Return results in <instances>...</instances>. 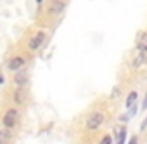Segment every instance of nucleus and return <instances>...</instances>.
<instances>
[{"instance_id": "f257e3e1", "label": "nucleus", "mask_w": 147, "mask_h": 144, "mask_svg": "<svg viewBox=\"0 0 147 144\" xmlns=\"http://www.w3.org/2000/svg\"><path fill=\"white\" fill-rule=\"evenodd\" d=\"M102 123H104V115H102L100 111H95V113H92V115L87 118V128H88V130H95V128H99Z\"/></svg>"}, {"instance_id": "f03ea898", "label": "nucleus", "mask_w": 147, "mask_h": 144, "mask_svg": "<svg viewBox=\"0 0 147 144\" xmlns=\"http://www.w3.org/2000/svg\"><path fill=\"white\" fill-rule=\"evenodd\" d=\"M18 120H19V113H18V109H9V111L4 115L2 123H4L5 128H12V127L18 123Z\"/></svg>"}, {"instance_id": "7ed1b4c3", "label": "nucleus", "mask_w": 147, "mask_h": 144, "mask_svg": "<svg viewBox=\"0 0 147 144\" xmlns=\"http://www.w3.org/2000/svg\"><path fill=\"white\" fill-rule=\"evenodd\" d=\"M43 40H45V33H43V31H38V33L30 40V43H28L30 50H36V49H40V45L43 43Z\"/></svg>"}, {"instance_id": "20e7f679", "label": "nucleus", "mask_w": 147, "mask_h": 144, "mask_svg": "<svg viewBox=\"0 0 147 144\" xmlns=\"http://www.w3.org/2000/svg\"><path fill=\"white\" fill-rule=\"evenodd\" d=\"M24 64H26V59H24L23 56H14V57L9 61V69H12V71H19Z\"/></svg>"}, {"instance_id": "39448f33", "label": "nucleus", "mask_w": 147, "mask_h": 144, "mask_svg": "<svg viewBox=\"0 0 147 144\" xmlns=\"http://www.w3.org/2000/svg\"><path fill=\"white\" fill-rule=\"evenodd\" d=\"M64 9H66V4L62 2V0H52V2L49 4V12L50 14H61Z\"/></svg>"}, {"instance_id": "423d86ee", "label": "nucleus", "mask_w": 147, "mask_h": 144, "mask_svg": "<svg viewBox=\"0 0 147 144\" xmlns=\"http://www.w3.org/2000/svg\"><path fill=\"white\" fill-rule=\"evenodd\" d=\"M114 135H116V144H125V141H126V127L118 125L114 128Z\"/></svg>"}, {"instance_id": "0eeeda50", "label": "nucleus", "mask_w": 147, "mask_h": 144, "mask_svg": "<svg viewBox=\"0 0 147 144\" xmlns=\"http://www.w3.org/2000/svg\"><path fill=\"white\" fill-rule=\"evenodd\" d=\"M137 49L140 50V52H147V33L145 31H142V33H138V38H137Z\"/></svg>"}, {"instance_id": "6e6552de", "label": "nucleus", "mask_w": 147, "mask_h": 144, "mask_svg": "<svg viewBox=\"0 0 147 144\" xmlns=\"http://www.w3.org/2000/svg\"><path fill=\"white\" fill-rule=\"evenodd\" d=\"M26 78H28V75L24 73V71H19V73L16 75V78H14V82H16V85L23 87V85L26 84Z\"/></svg>"}, {"instance_id": "1a4fd4ad", "label": "nucleus", "mask_w": 147, "mask_h": 144, "mask_svg": "<svg viewBox=\"0 0 147 144\" xmlns=\"http://www.w3.org/2000/svg\"><path fill=\"white\" fill-rule=\"evenodd\" d=\"M137 97H138V94H137L135 90H133V92H130V94H128V97H126V108H130V109H131V108L135 106Z\"/></svg>"}, {"instance_id": "9d476101", "label": "nucleus", "mask_w": 147, "mask_h": 144, "mask_svg": "<svg viewBox=\"0 0 147 144\" xmlns=\"http://www.w3.org/2000/svg\"><path fill=\"white\" fill-rule=\"evenodd\" d=\"M9 139H11V132H9V128L0 130V144H7Z\"/></svg>"}, {"instance_id": "9b49d317", "label": "nucleus", "mask_w": 147, "mask_h": 144, "mask_svg": "<svg viewBox=\"0 0 147 144\" xmlns=\"http://www.w3.org/2000/svg\"><path fill=\"white\" fill-rule=\"evenodd\" d=\"M144 62H145V54H144V52H138V56H137V57H135V61H133V66H135V68H138V66H140V64H144Z\"/></svg>"}, {"instance_id": "f8f14e48", "label": "nucleus", "mask_w": 147, "mask_h": 144, "mask_svg": "<svg viewBox=\"0 0 147 144\" xmlns=\"http://www.w3.org/2000/svg\"><path fill=\"white\" fill-rule=\"evenodd\" d=\"M14 101L18 103V104H21L23 103V90L19 89V90H16V94H14Z\"/></svg>"}, {"instance_id": "ddd939ff", "label": "nucleus", "mask_w": 147, "mask_h": 144, "mask_svg": "<svg viewBox=\"0 0 147 144\" xmlns=\"http://www.w3.org/2000/svg\"><path fill=\"white\" fill-rule=\"evenodd\" d=\"M100 144H113L111 135H104V137H102V141H100Z\"/></svg>"}, {"instance_id": "4468645a", "label": "nucleus", "mask_w": 147, "mask_h": 144, "mask_svg": "<svg viewBox=\"0 0 147 144\" xmlns=\"http://www.w3.org/2000/svg\"><path fill=\"white\" fill-rule=\"evenodd\" d=\"M142 109H147V94H145V97L142 101Z\"/></svg>"}, {"instance_id": "2eb2a0df", "label": "nucleus", "mask_w": 147, "mask_h": 144, "mask_svg": "<svg viewBox=\"0 0 147 144\" xmlns=\"http://www.w3.org/2000/svg\"><path fill=\"white\" fill-rule=\"evenodd\" d=\"M118 92H119V89H118V87H114V90H113V94H111V96H113V97H118V96H119Z\"/></svg>"}, {"instance_id": "dca6fc26", "label": "nucleus", "mask_w": 147, "mask_h": 144, "mask_svg": "<svg viewBox=\"0 0 147 144\" xmlns=\"http://www.w3.org/2000/svg\"><path fill=\"white\" fill-rule=\"evenodd\" d=\"M144 128H147V118L144 120V123H142V127H140V130H144Z\"/></svg>"}, {"instance_id": "f3484780", "label": "nucleus", "mask_w": 147, "mask_h": 144, "mask_svg": "<svg viewBox=\"0 0 147 144\" xmlns=\"http://www.w3.org/2000/svg\"><path fill=\"white\" fill-rule=\"evenodd\" d=\"M128 144H137V137H135V135H133V137H131V139H130V142H128Z\"/></svg>"}, {"instance_id": "a211bd4d", "label": "nucleus", "mask_w": 147, "mask_h": 144, "mask_svg": "<svg viewBox=\"0 0 147 144\" xmlns=\"http://www.w3.org/2000/svg\"><path fill=\"white\" fill-rule=\"evenodd\" d=\"M0 84H4V77H2V73H0Z\"/></svg>"}, {"instance_id": "6ab92c4d", "label": "nucleus", "mask_w": 147, "mask_h": 144, "mask_svg": "<svg viewBox=\"0 0 147 144\" xmlns=\"http://www.w3.org/2000/svg\"><path fill=\"white\" fill-rule=\"evenodd\" d=\"M36 2H38V4H40V2H42V0H36Z\"/></svg>"}]
</instances>
